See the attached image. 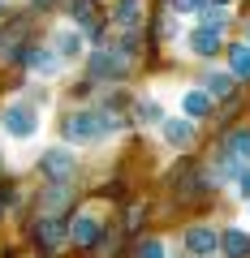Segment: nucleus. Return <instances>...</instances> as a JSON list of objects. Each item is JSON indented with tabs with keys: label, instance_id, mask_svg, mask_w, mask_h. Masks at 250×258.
<instances>
[{
	"label": "nucleus",
	"instance_id": "f257e3e1",
	"mask_svg": "<svg viewBox=\"0 0 250 258\" xmlns=\"http://www.w3.org/2000/svg\"><path fill=\"white\" fill-rule=\"evenodd\" d=\"M112 129H117V120H112L104 108H86V112H74V120H69V138H74V142H99V138H108Z\"/></svg>",
	"mask_w": 250,
	"mask_h": 258
},
{
	"label": "nucleus",
	"instance_id": "f03ea898",
	"mask_svg": "<svg viewBox=\"0 0 250 258\" xmlns=\"http://www.w3.org/2000/svg\"><path fill=\"white\" fill-rule=\"evenodd\" d=\"M0 125H5L9 138H35L39 134V112L30 108V103H9L5 116H0Z\"/></svg>",
	"mask_w": 250,
	"mask_h": 258
},
{
	"label": "nucleus",
	"instance_id": "7ed1b4c3",
	"mask_svg": "<svg viewBox=\"0 0 250 258\" xmlns=\"http://www.w3.org/2000/svg\"><path fill=\"white\" fill-rule=\"evenodd\" d=\"M99 232H104V224H99V215H95V211H78L74 224H69V241L82 245V249H91L95 241H99Z\"/></svg>",
	"mask_w": 250,
	"mask_h": 258
},
{
	"label": "nucleus",
	"instance_id": "20e7f679",
	"mask_svg": "<svg viewBox=\"0 0 250 258\" xmlns=\"http://www.w3.org/2000/svg\"><path fill=\"white\" fill-rule=\"evenodd\" d=\"M86 69H91L95 82H117V78L125 74V60H121V56H112V52H91Z\"/></svg>",
	"mask_w": 250,
	"mask_h": 258
},
{
	"label": "nucleus",
	"instance_id": "39448f33",
	"mask_svg": "<svg viewBox=\"0 0 250 258\" xmlns=\"http://www.w3.org/2000/svg\"><path fill=\"white\" fill-rule=\"evenodd\" d=\"M216 245H220V237H216L207 224H194V228H185V249L194 258H212L216 254Z\"/></svg>",
	"mask_w": 250,
	"mask_h": 258
},
{
	"label": "nucleus",
	"instance_id": "423d86ee",
	"mask_svg": "<svg viewBox=\"0 0 250 258\" xmlns=\"http://www.w3.org/2000/svg\"><path fill=\"white\" fill-rule=\"evenodd\" d=\"M220 47H224V39H220L216 26H194L190 30V52L194 56H216Z\"/></svg>",
	"mask_w": 250,
	"mask_h": 258
},
{
	"label": "nucleus",
	"instance_id": "0eeeda50",
	"mask_svg": "<svg viewBox=\"0 0 250 258\" xmlns=\"http://www.w3.org/2000/svg\"><path fill=\"white\" fill-rule=\"evenodd\" d=\"M35 237H39V249H43V254H56V249L65 245V237H69V232H65V224L56 220V215H47V220L39 224V232H35Z\"/></svg>",
	"mask_w": 250,
	"mask_h": 258
},
{
	"label": "nucleus",
	"instance_id": "6e6552de",
	"mask_svg": "<svg viewBox=\"0 0 250 258\" xmlns=\"http://www.w3.org/2000/svg\"><path fill=\"white\" fill-rule=\"evenodd\" d=\"M160 138L168 142V147H190V138H194V120H160Z\"/></svg>",
	"mask_w": 250,
	"mask_h": 258
},
{
	"label": "nucleus",
	"instance_id": "1a4fd4ad",
	"mask_svg": "<svg viewBox=\"0 0 250 258\" xmlns=\"http://www.w3.org/2000/svg\"><path fill=\"white\" fill-rule=\"evenodd\" d=\"M43 172L52 176V181H69V176H74V155H65V151H47V155H43Z\"/></svg>",
	"mask_w": 250,
	"mask_h": 258
},
{
	"label": "nucleus",
	"instance_id": "9d476101",
	"mask_svg": "<svg viewBox=\"0 0 250 258\" xmlns=\"http://www.w3.org/2000/svg\"><path fill=\"white\" fill-rule=\"evenodd\" d=\"M52 52L56 56H61V60H74V56L78 52H82V35H78V30H56V35H52Z\"/></svg>",
	"mask_w": 250,
	"mask_h": 258
},
{
	"label": "nucleus",
	"instance_id": "9b49d317",
	"mask_svg": "<svg viewBox=\"0 0 250 258\" xmlns=\"http://www.w3.org/2000/svg\"><path fill=\"white\" fill-rule=\"evenodd\" d=\"M181 112H185L190 120L212 116V95H207V91H185V95H181Z\"/></svg>",
	"mask_w": 250,
	"mask_h": 258
},
{
	"label": "nucleus",
	"instance_id": "f8f14e48",
	"mask_svg": "<svg viewBox=\"0 0 250 258\" xmlns=\"http://www.w3.org/2000/svg\"><path fill=\"white\" fill-rule=\"evenodd\" d=\"M220 245H224V254H229V258H250V237L241 228H229L220 237Z\"/></svg>",
	"mask_w": 250,
	"mask_h": 258
},
{
	"label": "nucleus",
	"instance_id": "ddd939ff",
	"mask_svg": "<svg viewBox=\"0 0 250 258\" xmlns=\"http://www.w3.org/2000/svg\"><path fill=\"white\" fill-rule=\"evenodd\" d=\"M229 69L233 78H250V43H229Z\"/></svg>",
	"mask_w": 250,
	"mask_h": 258
},
{
	"label": "nucleus",
	"instance_id": "4468645a",
	"mask_svg": "<svg viewBox=\"0 0 250 258\" xmlns=\"http://www.w3.org/2000/svg\"><path fill=\"white\" fill-rule=\"evenodd\" d=\"M26 64H30V69H39V74H56V69H61V56L35 47V52H26Z\"/></svg>",
	"mask_w": 250,
	"mask_h": 258
},
{
	"label": "nucleus",
	"instance_id": "2eb2a0df",
	"mask_svg": "<svg viewBox=\"0 0 250 258\" xmlns=\"http://www.w3.org/2000/svg\"><path fill=\"white\" fill-rule=\"evenodd\" d=\"M142 0H121L117 5V13H112V18H117V26H125V30H134L138 26V18H142V9H138Z\"/></svg>",
	"mask_w": 250,
	"mask_h": 258
},
{
	"label": "nucleus",
	"instance_id": "dca6fc26",
	"mask_svg": "<svg viewBox=\"0 0 250 258\" xmlns=\"http://www.w3.org/2000/svg\"><path fill=\"white\" fill-rule=\"evenodd\" d=\"M18 35H22V26H9V30H0V64L18 60V52H13V43H18Z\"/></svg>",
	"mask_w": 250,
	"mask_h": 258
},
{
	"label": "nucleus",
	"instance_id": "f3484780",
	"mask_svg": "<svg viewBox=\"0 0 250 258\" xmlns=\"http://www.w3.org/2000/svg\"><path fill=\"white\" fill-rule=\"evenodd\" d=\"M224 151H229V155H237V159H250V129H237V134L224 142Z\"/></svg>",
	"mask_w": 250,
	"mask_h": 258
},
{
	"label": "nucleus",
	"instance_id": "a211bd4d",
	"mask_svg": "<svg viewBox=\"0 0 250 258\" xmlns=\"http://www.w3.org/2000/svg\"><path fill=\"white\" fill-rule=\"evenodd\" d=\"M233 91V74H207V95H229Z\"/></svg>",
	"mask_w": 250,
	"mask_h": 258
},
{
	"label": "nucleus",
	"instance_id": "6ab92c4d",
	"mask_svg": "<svg viewBox=\"0 0 250 258\" xmlns=\"http://www.w3.org/2000/svg\"><path fill=\"white\" fill-rule=\"evenodd\" d=\"M134 258H164V241H142Z\"/></svg>",
	"mask_w": 250,
	"mask_h": 258
},
{
	"label": "nucleus",
	"instance_id": "aec40b11",
	"mask_svg": "<svg viewBox=\"0 0 250 258\" xmlns=\"http://www.w3.org/2000/svg\"><path fill=\"white\" fill-rule=\"evenodd\" d=\"M173 9H177V13H203L207 0H173Z\"/></svg>",
	"mask_w": 250,
	"mask_h": 258
},
{
	"label": "nucleus",
	"instance_id": "412c9836",
	"mask_svg": "<svg viewBox=\"0 0 250 258\" xmlns=\"http://www.w3.org/2000/svg\"><path fill=\"white\" fill-rule=\"evenodd\" d=\"M142 120H147V125H160V120H164V116H160V112H164V108H156V103H142Z\"/></svg>",
	"mask_w": 250,
	"mask_h": 258
},
{
	"label": "nucleus",
	"instance_id": "4be33fe9",
	"mask_svg": "<svg viewBox=\"0 0 250 258\" xmlns=\"http://www.w3.org/2000/svg\"><path fill=\"white\" fill-rule=\"evenodd\" d=\"M99 254H104V258H112V254H117V237H104V249H99Z\"/></svg>",
	"mask_w": 250,
	"mask_h": 258
},
{
	"label": "nucleus",
	"instance_id": "5701e85b",
	"mask_svg": "<svg viewBox=\"0 0 250 258\" xmlns=\"http://www.w3.org/2000/svg\"><path fill=\"white\" fill-rule=\"evenodd\" d=\"M241 189H246V194H250V172H246V176H241Z\"/></svg>",
	"mask_w": 250,
	"mask_h": 258
},
{
	"label": "nucleus",
	"instance_id": "b1692460",
	"mask_svg": "<svg viewBox=\"0 0 250 258\" xmlns=\"http://www.w3.org/2000/svg\"><path fill=\"white\" fill-rule=\"evenodd\" d=\"M212 5H229V0H212Z\"/></svg>",
	"mask_w": 250,
	"mask_h": 258
}]
</instances>
